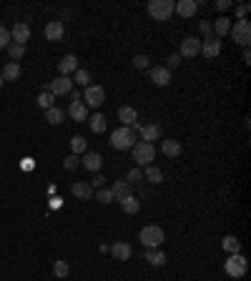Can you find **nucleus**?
Segmentation results:
<instances>
[{
  "mask_svg": "<svg viewBox=\"0 0 251 281\" xmlns=\"http://www.w3.org/2000/svg\"><path fill=\"white\" fill-rule=\"evenodd\" d=\"M110 146L116 151H126V148H133L136 146V131L123 126V128H116L110 133Z\"/></svg>",
  "mask_w": 251,
  "mask_h": 281,
  "instance_id": "1",
  "label": "nucleus"
},
{
  "mask_svg": "<svg viewBox=\"0 0 251 281\" xmlns=\"http://www.w3.org/2000/svg\"><path fill=\"white\" fill-rule=\"evenodd\" d=\"M224 271H226L231 279H241V276L249 271V261H246V256H241V254H231V256L226 259V264H224Z\"/></svg>",
  "mask_w": 251,
  "mask_h": 281,
  "instance_id": "2",
  "label": "nucleus"
},
{
  "mask_svg": "<svg viewBox=\"0 0 251 281\" xmlns=\"http://www.w3.org/2000/svg\"><path fill=\"white\" fill-rule=\"evenodd\" d=\"M148 15L156 20H169L174 15V3L171 0H151L148 3Z\"/></svg>",
  "mask_w": 251,
  "mask_h": 281,
  "instance_id": "3",
  "label": "nucleus"
},
{
  "mask_svg": "<svg viewBox=\"0 0 251 281\" xmlns=\"http://www.w3.org/2000/svg\"><path fill=\"white\" fill-rule=\"evenodd\" d=\"M156 158V151L151 143H146V140H138V143L133 146V161L138 166H151V161Z\"/></svg>",
  "mask_w": 251,
  "mask_h": 281,
  "instance_id": "4",
  "label": "nucleus"
},
{
  "mask_svg": "<svg viewBox=\"0 0 251 281\" xmlns=\"http://www.w3.org/2000/svg\"><path fill=\"white\" fill-rule=\"evenodd\" d=\"M141 244L146 246V248H158L161 244H163V229H158V226H146V229H141Z\"/></svg>",
  "mask_w": 251,
  "mask_h": 281,
  "instance_id": "5",
  "label": "nucleus"
},
{
  "mask_svg": "<svg viewBox=\"0 0 251 281\" xmlns=\"http://www.w3.org/2000/svg\"><path fill=\"white\" fill-rule=\"evenodd\" d=\"M229 33H231V38L239 45L249 48V43H251V25H249V20H236V25H231Z\"/></svg>",
  "mask_w": 251,
  "mask_h": 281,
  "instance_id": "6",
  "label": "nucleus"
},
{
  "mask_svg": "<svg viewBox=\"0 0 251 281\" xmlns=\"http://www.w3.org/2000/svg\"><path fill=\"white\" fill-rule=\"evenodd\" d=\"M48 93H53V96H68L71 91H73V80L71 78H66V75H58L55 80H50L48 83V88H45Z\"/></svg>",
  "mask_w": 251,
  "mask_h": 281,
  "instance_id": "7",
  "label": "nucleus"
},
{
  "mask_svg": "<svg viewBox=\"0 0 251 281\" xmlns=\"http://www.w3.org/2000/svg\"><path fill=\"white\" fill-rule=\"evenodd\" d=\"M10 40L18 43V45H25L28 40H31V25H28L25 20L15 23V25H13V31H10Z\"/></svg>",
  "mask_w": 251,
  "mask_h": 281,
  "instance_id": "8",
  "label": "nucleus"
},
{
  "mask_svg": "<svg viewBox=\"0 0 251 281\" xmlns=\"http://www.w3.org/2000/svg\"><path fill=\"white\" fill-rule=\"evenodd\" d=\"M86 103L91 108H101L106 103V91L101 86H86Z\"/></svg>",
  "mask_w": 251,
  "mask_h": 281,
  "instance_id": "9",
  "label": "nucleus"
},
{
  "mask_svg": "<svg viewBox=\"0 0 251 281\" xmlns=\"http://www.w3.org/2000/svg\"><path fill=\"white\" fill-rule=\"evenodd\" d=\"M199 53H201V40H199V38H193V35L183 38L181 53H179V55H183V58H196Z\"/></svg>",
  "mask_w": 251,
  "mask_h": 281,
  "instance_id": "10",
  "label": "nucleus"
},
{
  "mask_svg": "<svg viewBox=\"0 0 251 281\" xmlns=\"http://www.w3.org/2000/svg\"><path fill=\"white\" fill-rule=\"evenodd\" d=\"M108 251L116 256V261H128L133 256V246L128 241H116L113 246H108Z\"/></svg>",
  "mask_w": 251,
  "mask_h": 281,
  "instance_id": "11",
  "label": "nucleus"
},
{
  "mask_svg": "<svg viewBox=\"0 0 251 281\" xmlns=\"http://www.w3.org/2000/svg\"><path fill=\"white\" fill-rule=\"evenodd\" d=\"M196 10H199V3H196V0H179V3H174V13H179L181 18L196 15Z\"/></svg>",
  "mask_w": 251,
  "mask_h": 281,
  "instance_id": "12",
  "label": "nucleus"
},
{
  "mask_svg": "<svg viewBox=\"0 0 251 281\" xmlns=\"http://www.w3.org/2000/svg\"><path fill=\"white\" fill-rule=\"evenodd\" d=\"M66 35V25L61 20H50L45 25V40H63Z\"/></svg>",
  "mask_w": 251,
  "mask_h": 281,
  "instance_id": "13",
  "label": "nucleus"
},
{
  "mask_svg": "<svg viewBox=\"0 0 251 281\" xmlns=\"http://www.w3.org/2000/svg\"><path fill=\"white\" fill-rule=\"evenodd\" d=\"M151 80L156 83L158 88L169 86V83H171V70H166L163 66H156V68H151Z\"/></svg>",
  "mask_w": 251,
  "mask_h": 281,
  "instance_id": "14",
  "label": "nucleus"
},
{
  "mask_svg": "<svg viewBox=\"0 0 251 281\" xmlns=\"http://www.w3.org/2000/svg\"><path fill=\"white\" fill-rule=\"evenodd\" d=\"M71 191H73L75 199H80V201H91V199H93V188H91V183H86V181H75Z\"/></svg>",
  "mask_w": 251,
  "mask_h": 281,
  "instance_id": "15",
  "label": "nucleus"
},
{
  "mask_svg": "<svg viewBox=\"0 0 251 281\" xmlns=\"http://www.w3.org/2000/svg\"><path fill=\"white\" fill-rule=\"evenodd\" d=\"M201 53L206 55V58H216V55L221 53V40L214 35V38H206L204 43H201Z\"/></svg>",
  "mask_w": 251,
  "mask_h": 281,
  "instance_id": "16",
  "label": "nucleus"
},
{
  "mask_svg": "<svg viewBox=\"0 0 251 281\" xmlns=\"http://www.w3.org/2000/svg\"><path fill=\"white\" fill-rule=\"evenodd\" d=\"M136 131H141V138L146 140V143H151V140H156L161 136V126L158 123H148V126H138L136 123Z\"/></svg>",
  "mask_w": 251,
  "mask_h": 281,
  "instance_id": "17",
  "label": "nucleus"
},
{
  "mask_svg": "<svg viewBox=\"0 0 251 281\" xmlns=\"http://www.w3.org/2000/svg\"><path fill=\"white\" fill-rule=\"evenodd\" d=\"M83 166H86L91 174H98V171H101V166H103L101 153H91V151H86V156H83Z\"/></svg>",
  "mask_w": 251,
  "mask_h": 281,
  "instance_id": "18",
  "label": "nucleus"
},
{
  "mask_svg": "<svg viewBox=\"0 0 251 281\" xmlns=\"http://www.w3.org/2000/svg\"><path fill=\"white\" fill-rule=\"evenodd\" d=\"M161 151H163V156H169V158H179L183 148H181V143L176 138H169V140H163V143H161Z\"/></svg>",
  "mask_w": 251,
  "mask_h": 281,
  "instance_id": "19",
  "label": "nucleus"
},
{
  "mask_svg": "<svg viewBox=\"0 0 251 281\" xmlns=\"http://www.w3.org/2000/svg\"><path fill=\"white\" fill-rule=\"evenodd\" d=\"M58 70H61V75H71V73H75L78 70V58H75V55H66V58L58 63Z\"/></svg>",
  "mask_w": 251,
  "mask_h": 281,
  "instance_id": "20",
  "label": "nucleus"
},
{
  "mask_svg": "<svg viewBox=\"0 0 251 281\" xmlns=\"http://www.w3.org/2000/svg\"><path fill=\"white\" fill-rule=\"evenodd\" d=\"M118 118L131 128V126H136V121H138V113H136V108H131V105H123V108H118Z\"/></svg>",
  "mask_w": 251,
  "mask_h": 281,
  "instance_id": "21",
  "label": "nucleus"
},
{
  "mask_svg": "<svg viewBox=\"0 0 251 281\" xmlns=\"http://www.w3.org/2000/svg\"><path fill=\"white\" fill-rule=\"evenodd\" d=\"M110 193H113L116 201H123L126 196H131V183H128V181H116L113 188H110Z\"/></svg>",
  "mask_w": 251,
  "mask_h": 281,
  "instance_id": "22",
  "label": "nucleus"
},
{
  "mask_svg": "<svg viewBox=\"0 0 251 281\" xmlns=\"http://www.w3.org/2000/svg\"><path fill=\"white\" fill-rule=\"evenodd\" d=\"M68 116L73 118V121H86L88 118V108L83 105V103H71V108H68Z\"/></svg>",
  "mask_w": 251,
  "mask_h": 281,
  "instance_id": "23",
  "label": "nucleus"
},
{
  "mask_svg": "<svg viewBox=\"0 0 251 281\" xmlns=\"http://www.w3.org/2000/svg\"><path fill=\"white\" fill-rule=\"evenodd\" d=\"M211 31H216V38L229 35V31H231V20H229V18H216L214 25H211Z\"/></svg>",
  "mask_w": 251,
  "mask_h": 281,
  "instance_id": "24",
  "label": "nucleus"
},
{
  "mask_svg": "<svg viewBox=\"0 0 251 281\" xmlns=\"http://www.w3.org/2000/svg\"><path fill=\"white\" fill-rule=\"evenodd\" d=\"M20 66H18V61H10L5 68H3V73H0V75H3V80H18L20 78Z\"/></svg>",
  "mask_w": 251,
  "mask_h": 281,
  "instance_id": "25",
  "label": "nucleus"
},
{
  "mask_svg": "<svg viewBox=\"0 0 251 281\" xmlns=\"http://www.w3.org/2000/svg\"><path fill=\"white\" fill-rule=\"evenodd\" d=\"M118 204L123 206V211H126V213H138V211H141V201H138L133 193H131V196H126V199H123V201H118Z\"/></svg>",
  "mask_w": 251,
  "mask_h": 281,
  "instance_id": "26",
  "label": "nucleus"
},
{
  "mask_svg": "<svg viewBox=\"0 0 251 281\" xmlns=\"http://www.w3.org/2000/svg\"><path fill=\"white\" fill-rule=\"evenodd\" d=\"M146 261L151 266H163L166 256H163V251H158V248H146Z\"/></svg>",
  "mask_w": 251,
  "mask_h": 281,
  "instance_id": "27",
  "label": "nucleus"
},
{
  "mask_svg": "<svg viewBox=\"0 0 251 281\" xmlns=\"http://www.w3.org/2000/svg\"><path fill=\"white\" fill-rule=\"evenodd\" d=\"M63 118H66V113H63L61 108H55V105L45 110V121H48L50 126H58V123H63Z\"/></svg>",
  "mask_w": 251,
  "mask_h": 281,
  "instance_id": "28",
  "label": "nucleus"
},
{
  "mask_svg": "<svg viewBox=\"0 0 251 281\" xmlns=\"http://www.w3.org/2000/svg\"><path fill=\"white\" fill-rule=\"evenodd\" d=\"M221 246H224V251H229V254H241V241L236 236H224Z\"/></svg>",
  "mask_w": 251,
  "mask_h": 281,
  "instance_id": "29",
  "label": "nucleus"
},
{
  "mask_svg": "<svg viewBox=\"0 0 251 281\" xmlns=\"http://www.w3.org/2000/svg\"><path fill=\"white\" fill-rule=\"evenodd\" d=\"M71 148H73V153H75V156H80V153H86L88 140L83 138V136H73V138H71Z\"/></svg>",
  "mask_w": 251,
  "mask_h": 281,
  "instance_id": "30",
  "label": "nucleus"
},
{
  "mask_svg": "<svg viewBox=\"0 0 251 281\" xmlns=\"http://www.w3.org/2000/svg\"><path fill=\"white\" fill-rule=\"evenodd\" d=\"M88 123H91V131H93V133H103V131H106V116H103V113H93Z\"/></svg>",
  "mask_w": 251,
  "mask_h": 281,
  "instance_id": "31",
  "label": "nucleus"
},
{
  "mask_svg": "<svg viewBox=\"0 0 251 281\" xmlns=\"http://www.w3.org/2000/svg\"><path fill=\"white\" fill-rule=\"evenodd\" d=\"M93 196H96V201L98 204H113L116 199H113V193H110V188H98V191H93Z\"/></svg>",
  "mask_w": 251,
  "mask_h": 281,
  "instance_id": "32",
  "label": "nucleus"
},
{
  "mask_svg": "<svg viewBox=\"0 0 251 281\" xmlns=\"http://www.w3.org/2000/svg\"><path fill=\"white\" fill-rule=\"evenodd\" d=\"M36 103H38L43 110H48V108H53V105H55V96H53V93H48V91H43V93L38 96V101H36Z\"/></svg>",
  "mask_w": 251,
  "mask_h": 281,
  "instance_id": "33",
  "label": "nucleus"
},
{
  "mask_svg": "<svg viewBox=\"0 0 251 281\" xmlns=\"http://www.w3.org/2000/svg\"><path fill=\"white\" fill-rule=\"evenodd\" d=\"M53 274L58 276V279H68V274H71L68 261H55V264H53Z\"/></svg>",
  "mask_w": 251,
  "mask_h": 281,
  "instance_id": "34",
  "label": "nucleus"
},
{
  "mask_svg": "<svg viewBox=\"0 0 251 281\" xmlns=\"http://www.w3.org/2000/svg\"><path fill=\"white\" fill-rule=\"evenodd\" d=\"M143 176H146L151 183H161V181H163V174L158 171L156 166H146V174H143Z\"/></svg>",
  "mask_w": 251,
  "mask_h": 281,
  "instance_id": "35",
  "label": "nucleus"
},
{
  "mask_svg": "<svg viewBox=\"0 0 251 281\" xmlns=\"http://www.w3.org/2000/svg\"><path fill=\"white\" fill-rule=\"evenodd\" d=\"M5 50L10 53L13 61H18V58H23V55H25V45H18V43H13V40H10V45H8Z\"/></svg>",
  "mask_w": 251,
  "mask_h": 281,
  "instance_id": "36",
  "label": "nucleus"
},
{
  "mask_svg": "<svg viewBox=\"0 0 251 281\" xmlns=\"http://www.w3.org/2000/svg\"><path fill=\"white\" fill-rule=\"evenodd\" d=\"M75 83H78V86H91V73L83 70V68H78V70H75Z\"/></svg>",
  "mask_w": 251,
  "mask_h": 281,
  "instance_id": "37",
  "label": "nucleus"
},
{
  "mask_svg": "<svg viewBox=\"0 0 251 281\" xmlns=\"http://www.w3.org/2000/svg\"><path fill=\"white\" fill-rule=\"evenodd\" d=\"M78 163H80V158H78L75 153H71L68 158H63V168H66V171H73V168H78Z\"/></svg>",
  "mask_w": 251,
  "mask_h": 281,
  "instance_id": "38",
  "label": "nucleus"
},
{
  "mask_svg": "<svg viewBox=\"0 0 251 281\" xmlns=\"http://www.w3.org/2000/svg\"><path fill=\"white\" fill-rule=\"evenodd\" d=\"M143 178V171H141V168H131V171H128V176H126V181L133 186L136 181H141Z\"/></svg>",
  "mask_w": 251,
  "mask_h": 281,
  "instance_id": "39",
  "label": "nucleus"
},
{
  "mask_svg": "<svg viewBox=\"0 0 251 281\" xmlns=\"http://www.w3.org/2000/svg\"><path fill=\"white\" fill-rule=\"evenodd\" d=\"M10 45V31H5L3 25H0V50H5Z\"/></svg>",
  "mask_w": 251,
  "mask_h": 281,
  "instance_id": "40",
  "label": "nucleus"
},
{
  "mask_svg": "<svg viewBox=\"0 0 251 281\" xmlns=\"http://www.w3.org/2000/svg\"><path fill=\"white\" fill-rule=\"evenodd\" d=\"M179 63H181V55H179V53H171V55H169V63H166L163 68L171 70V68H179Z\"/></svg>",
  "mask_w": 251,
  "mask_h": 281,
  "instance_id": "41",
  "label": "nucleus"
},
{
  "mask_svg": "<svg viewBox=\"0 0 251 281\" xmlns=\"http://www.w3.org/2000/svg\"><path fill=\"white\" fill-rule=\"evenodd\" d=\"M133 66H136L138 70H146V68H148V58H146V55H136V58H133Z\"/></svg>",
  "mask_w": 251,
  "mask_h": 281,
  "instance_id": "42",
  "label": "nucleus"
},
{
  "mask_svg": "<svg viewBox=\"0 0 251 281\" xmlns=\"http://www.w3.org/2000/svg\"><path fill=\"white\" fill-rule=\"evenodd\" d=\"M103 183H106V178H103L101 174H96V178L91 181V188H93V191H96V188H103Z\"/></svg>",
  "mask_w": 251,
  "mask_h": 281,
  "instance_id": "43",
  "label": "nucleus"
},
{
  "mask_svg": "<svg viewBox=\"0 0 251 281\" xmlns=\"http://www.w3.org/2000/svg\"><path fill=\"white\" fill-rule=\"evenodd\" d=\"M20 166H23V171H33V168H36V161H33V158H23Z\"/></svg>",
  "mask_w": 251,
  "mask_h": 281,
  "instance_id": "44",
  "label": "nucleus"
},
{
  "mask_svg": "<svg viewBox=\"0 0 251 281\" xmlns=\"http://www.w3.org/2000/svg\"><path fill=\"white\" fill-rule=\"evenodd\" d=\"M246 13H249V5H246V3L236 8V15H239V20H246Z\"/></svg>",
  "mask_w": 251,
  "mask_h": 281,
  "instance_id": "45",
  "label": "nucleus"
},
{
  "mask_svg": "<svg viewBox=\"0 0 251 281\" xmlns=\"http://www.w3.org/2000/svg\"><path fill=\"white\" fill-rule=\"evenodd\" d=\"M201 31H204L206 38H214V35H211V23H201ZM206 38H204V40H206Z\"/></svg>",
  "mask_w": 251,
  "mask_h": 281,
  "instance_id": "46",
  "label": "nucleus"
},
{
  "mask_svg": "<svg viewBox=\"0 0 251 281\" xmlns=\"http://www.w3.org/2000/svg\"><path fill=\"white\" fill-rule=\"evenodd\" d=\"M226 8H231L229 0H218V3H216V10H226Z\"/></svg>",
  "mask_w": 251,
  "mask_h": 281,
  "instance_id": "47",
  "label": "nucleus"
},
{
  "mask_svg": "<svg viewBox=\"0 0 251 281\" xmlns=\"http://www.w3.org/2000/svg\"><path fill=\"white\" fill-rule=\"evenodd\" d=\"M68 96H71V103H80V93L78 91H71Z\"/></svg>",
  "mask_w": 251,
  "mask_h": 281,
  "instance_id": "48",
  "label": "nucleus"
},
{
  "mask_svg": "<svg viewBox=\"0 0 251 281\" xmlns=\"http://www.w3.org/2000/svg\"><path fill=\"white\" fill-rule=\"evenodd\" d=\"M244 63H251V50L244 48Z\"/></svg>",
  "mask_w": 251,
  "mask_h": 281,
  "instance_id": "49",
  "label": "nucleus"
},
{
  "mask_svg": "<svg viewBox=\"0 0 251 281\" xmlns=\"http://www.w3.org/2000/svg\"><path fill=\"white\" fill-rule=\"evenodd\" d=\"M50 206H53V209H58V206H61V199H58V196H55V199H50Z\"/></svg>",
  "mask_w": 251,
  "mask_h": 281,
  "instance_id": "50",
  "label": "nucleus"
},
{
  "mask_svg": "<svg viewBox=\"0 0 251 281\" xmlns=\"http://www.w3.org/2000/svg\"><path fill=\"white\" fill-rule=\"evenodd\" d=\"M3 83H5V80H3V75H0V86H3Z\"/></svg>",
  "mask_w": 251,
  "mask_h": 281,
  "instance_id": "51",
  "label": "nucleus"
}]
</instances>
